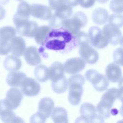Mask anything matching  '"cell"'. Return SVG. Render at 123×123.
<instances>
[{
    "mask_svg": "<svg viewBox=\"0 0 123 123\" xmlns=\"http://www.w3.org/2000/svg\"><path fill=\"white\" fill-rule=\"evenodd\" d=\"M43 46L46 48L66 53L77 47L75 37L63 27L51 29Z\"/></svg>",
    "mask_w": 123,
    "mask_h": 123,
    "instance_id": "1",
    "label": "cell"
},
{
    "mask_svg": "<svg viewBox=\"0 0 123 123\" xmlns=\"http://www.w3.org/2000/svg\"><path fill=\"white\" fill-rule=\"evenodd\" d=\"M122 88L112 87L108 89L102 95L100 101L97 106L96 110L98 114L105 118H109L115 100L117 99L122 100Z\"/></svg>",
    "mask_w": 123,
    "mask_h": 123,
    "instance_id": "2",
    "label": "cell"
},
{
    "mask_svg": "<svg viewBox=\"0 0 123 123\" xmlns=\"http://www.w3.org/2000/svg\"><path fill=\"white\" fill-rule=\"evenodd\" d=\"M67 81L69 85L68 101L72 105H77L80 102L83 94V86L85 83V77L80 74H74Z\"/></svg>",
    "mask_w": 123,
    "mask_h": 123,
    "instance_id": "3",
    "label": "cell"
},
{
    "mask_svg": "<svg viewBox=\"0 0 123 123\" xmlns=\"http://www.w3.org/2000/svg\"><path fill=\"white\" fill-rule=\"evenodd\" d=\"M87 22L86 15L82 12H77L72 17L64 20L62 22V26L74 36L80 31L81 28L86 25Z\"/></svg>",
    "mask_w": 123,
    "mask_h": 123,
    "instance_id": "4",
    "label": "cell"
},
{
    "mask_svg": "<svg viewBox=\"0 0 123 123\" xmlns=\"http://www.w3.org/2000/svg\"><path fill=\"white\" fill-rule=\"evenodd\" d=\"M55 11L49 21V25L54 28L62 26V22L71 17L73 13L72 8L65 4L61 5Z\"/></svg>",
    "mask_w": 123,
    "mask_h": 123,
    "instance_id": "5",
    "label": "cell"
},
{
    "mask_svg": "<svg viewBox=\"0 0 123 123\" xmlns=\"http://www.w3.org/2000/svg\"><path fill=\"white\" fill-rule=\"evenodd\" d=\"M85 77L98 91H104L109 86V81L106 76L94 69H89L85 73Z\"/></svg>",
    "mask_w": 123,
    "mask_h": 123,
    "instance_id": "6",
    "label": "cell"
},
{
    "mask_svg": "<svg viewBox=\"0 0 123 123\" xmlns=\"http://www.w3.org/2000/svg\"><path fill=\"white\" fill-rule=\"evenodd\" d=\"M13 22L16 27V33L28 37H34L38 27L35 21L29 19L20 20L13 18Z\"/></svg>",
    "mask_w": 123,
    "mask_h": 123,
    "instance_id": "7",
    "label": "cell"
},
{
    "mask_svg": "<svg viewBox=\"0 0 123 123\" xmlns=\"http://www.w3.org/2000/svg\"><path fill=\"white\" fill-rule=\"evenodd\" d=\"M89 41L91 45L94 47L102 49L106 47L108 41L102 33V30L98 26L91 27L88 31Z\"/></svg>",
    "mask_w": 123,
    "mask_h": 123,
    "instance_id": "8",
    "label": "cell"
},
{
    "mask_svg": "<svg viewBox=\"0 0 123 123\" xmlns=\"http://www.w3.org/2000/svg\"><path fill=\"white\" fill-rule=\"evenodd\" d=\"M102 32L110 44L116 45L122 43V34L119 28L108 23L104 26Z\"/></svg>",
    "mask_w": 123,
    "mask_h": 123,
    "instance_id": "9",
    "label": "cell"
},
{
    "mask_svg": "<svg viewBox=\"0 0 123 123\" xmlns=\"http://www.w3.org/2000/svg\"><path fill=\"white\" fill-rule=\"evenodd\" d=\"M20 86L22 93L28 97L37 96L39 93L41 89L39 83L34 79L30 77L25 78L22 82Z\"/></svg>",
    "mask_w": 123,
    "mask_h": 123,
    "instance_id": "10",
    "label": "cell"
},
{
    "mask_svg": "<svg viewBox=\"0 0 123 123\" xmlns=\"http://www.w3.org/2000/svg\"><path fill=\"white\" fill-rule=\"evenodd\" d=\"M79 47V55L85 62L92 64L98 62V54L89 43L83 44Z\"/></svg>",
    "mask_w": 123,
    "mask_h": 123,
    "instance_id": "11",
    "label": "cell"
},
{
    "mask_svg": "<svg viewBox=\"0 0 123 123\" xmlns=\"http://www.w3.org/2000/svg\"><path fill=\"white\" fill-rule=\"evenodd\" d=\"M63 65L64 71L66 73L74 74L85 68L86 62L81 58L74 57L67 60Z\"/></svg>",
    "mask_w": 123,
    "mask_h": 123,
    "instance_id": "12",
    "label": "cell"
},
{
    "mask_svg": "<svg viewBox=\"0 0 123 123\" xmlns=\"http://www.w3.org/2000/svg\"><path fill=\"white\" fill-rule=\"evenodd\" d=\"M23 98V93L19 88L12 87L7 92L5 100L9 107L12 110L19 106Z\"/></svg>",
    "mask_w": 123,
    "mask_h": 123,
    "instance_id": "13",
    "label": "cell"
},
{
    "mask_svg": "<svg viewBox=\"0 0 123 123\" xmlns=\"http://www.w3.org/2000/svg\"><path fill=\"white\" fill-rule=\"evenodd\" d=\"M31 13L34 17L46 20L52 15V12L49 7L40 4H33L30 5Z\"/></svg>",
    "mask_w": 123,
    "mask_h": 123,
    "instance_id": "14",
    "label": "cell"
},
{
    "mask_svg": "<svg viewBox=\"0 0 123 123\" xmlns=\"http://www.w3.org/2000/svg\"><path fill=\"white\" fill-rule=\"evenodd\" d=\"M106 77L109 81L112 83L122 81V70L119 65L112 62L108 65L105 70Z\"/></svg>",
    "mask_w": 123,
    "mask_h": 123,
    "instance_id": "15",
    "label": "cell"
},
{
    "mask_svg": "<svg viewBox=\"0 0 123 123\" xmlns=\"http://www.w3.org/2000/svg\"><path fill=\"white\" fill-rule=\"evenodd\" d=\"M11 52L12 55L17 57L23 56L26 49L25 42L23 38L15 36L10 41Z\"/></svg>",
    "mask_w": 123,
    "mask_h": 123,
    "instance_id": "16",
    "label": "cell"
},
{
    "mask_svg": "<svg viewBox=\"0 0 123 123\" xmlns=\"http://www.w3.org/2000/svg\"><path fill=\"white\" fill-rule=\"evenodd\" d=\"M26 62L31 66H35L41 62L42 59L37 47L29 46L26 48L24 54Z\"/></svg>",
    "mask_w": 123,
    "mask_h": 123,
    "instance_id": "17",
    "label": "cell"
},
{
    "mask_svg": "<svg viewBox=\"0 0 123 123\" xmlns=\"http://www.w3.org/2000/svg\"><path fill=\"white\" fill-rule=\"evenodd\" d=\"M54 108V102L50 98L45 97L41 98L38 106L37 112L46 119L49 118Z\"/></svg>",
    "mask_w": 123,
    "mask_h": 123,
    "instance_id": "18",
    "label": "cell"
},
{
    "mask_svg": "<svg viewBox=\"0 0 123 123\" xmlns=\"http://www.w3.org/2000/svg\"><path fill=\"white\" fill-rule=\"evenodd\" d=\"M48 69L49 78L52 83L56 82L65 76L63 65L60 62H53Z\"/></svg>",
    "mask_w": 123,
    "mask_h": 123,
    "instance_id": "19",
    "label": "cell"
},
{
    "mask_svg": "<svg viewBox=\"0 0 123 123\" xmlns=\"http://www.w3.org/2000/svg\"><path fill=\"white\" fill-rule=\"evenodd\" d=\"M16 116L15 113L7 105L5 99H0V118L4 123H11Z\"/></svg>",
    "mask_w": 123,
    "mask_h": 123,
    "instance_id": "20",
    "label": "cell"
},
{
    "mask_svg": "<svg viewBox=\"0 0 123 123\" xmlns=\"http://www.w3.org/2000/svg\"><path fill=\"white\" fill-rule=\"evenodd\" d=\"M26 77V74L22 72H11L6 77L7 84L13 87L20 86L23 80Z\"/></svg>",
    "mask_w": 123,
    "mask_h": 123,
    "instance_id": "21",
    "label": "cell"
},
{
    "mask_svg": "<svg viewBox=\"0 0 123 123\" xmlns=\"http://www.w3.org/2000/svg\"><path fill=\"white\" fill-rule=\"evenodd\" d=\"M30 13V5L26 1H22L19 3L13 18L21 20L29 19Z\"/></svg>",
    "mask_w": 123,
    "mask_h": 123,
    "instance_id": "22",
    "label": "cell"
},
{
    "mask_svg": "<svg viewBox=\"0 0 123 123\" xmlns=\"http://www.w3.org/2000/svg\"><path fill=\"white\" fill-rule=\"evenodd\" d=\"M4 68L8 71L15 72L18 71L22 66V62L17 57L12 55L7 56L3 62Z\"/></svg>",
    "mask_w": 123,
    "mask_h": 123,
    "instance_id": "23",
    "label": "cell"
},
{
    "mask_svg": "<svg viewBox=\"0 0 123 123\" xmlns=\"http://www.w3.org/2000/svg\"><path fill=\"white\" fill-rule=\"evenodd\" d=\"M108 18L109 13L107 10L103 8H97L92 12V19L97 25H104L108 21Z\"/></svg>",
    "mask_w": 123,
    "mask_h": 123,
    "instance_id": "24",
    "label": "cell"
},
{
    "mask_svg": "<svg viewBox=\"0 0 123 123\" xmlns=\"http://www.w3.org/2000/svg\"><path fill=\"white\" fill-rule=\"evenodd\" d=\"M51 118L54 123H68L67 111L61 107L54 108L51 113Z\"/></svg>",
    "mask_w": 123,
    "mask_h": 123,
    "instance_id": "25",
    "label": "cell"
},
{
    "mask_svg": "<svg viewBox=\"0 0 123 123\" xmlns=\"http://www.w3.org/2000/svg\"><path fill=\"white\" fill-rule=\"evenodd\" d=\"M51 29L50 26L48 25H42L38 27L34 37L36 42L43 46Z\"/></svg>",
    "mask_w": 123,
    "mask_h": 123,
    "instance_id": "26",
    "label": "cell"
},
{
    "mask_svg": "<svg viewBox=\"0 0 123 123\" xmlns=\"http://www.w3.org/2000/svg\"><path fill=\"white\" fill-rule=\"evenodd\" d=\"M16 34V29L12 26H5L0 28V43L9 42Z\"/></svg>",
    "mask_w": 123,
    "mask_h": 123,
    "instance_id": "27",
    "label": "cell"
},
{
    "mask_svg": "<svg viewBox=\"0 0 123 123\" xmlns=\"http://www.w3.org/2000/svg\"><path fill=\"white\" fill-rule=\"evenodd\" d=\"M34 75L37 80L40 82H45L49 79V69L44 64H39L35 68Z\"/></svg>",
    "mask_w": 123,
    "mask_h": 123,
    "instance_id": "28",
    "label": "cell"
},
{
    "mask_svg": "<svg viewBox=\"0 0 123 123\" xmlns=\"http://www.w3.org/2000/svg\"><path fill=\"white\" fill-rule=\"evenodd\" d=\"M96 111L97 110L96 107L90 103H84L80 106V114L88 119H89L91 116L96 114Z\"/></svg>",
    "mask_w": 123,
    "mask_h": 123,
    "instance_id": "29",
    "label": "cell"
},
{
    "mask_svg": "<svg viewBox=\"0 0 123 123\" xmlns=\"http://www.w3.org/2000/svg\"><path fill=\"white\" fill-rule=\"evenodd\" d=\"M52 90L57 93H62L64 92L68 87V81L65 76L62 79L51 83Z\"/></svg>",
    "mask_w": 123,
    "mask_h": 123,
    "instance_id": "30",
    "label": "cell"
},
{
    "mask_svg": "<svg viewBox=\"0 0 123 123\" xmlns=\"http://www.w3.org/2000/svg\"><path fill=\"white\" fill-rule=\"evenodd\" d=\"M109 24L119 28L123 25V16L121 13H113L109 16Z\"/></svg>",
    "mask_w": 123,
    "mask_h": 123,
    "instance_id": "31",
    "label": "cell"
},
{
    "mask_svg": "<svg viewBox=\"0 0 123 123\" xmlns=\"http://www.w3.org/2000/svg\"><path fill=\"white\" fill-rule=\"evenodd\" d=\"M74 37L77 47L89 43L88 35L85 32L80 31Z\"/></svg>",
    "mask_w": 123,
    "mask_h": 123,
    "instance_id": "32",
    "label": "cell"
},
{
    "mask_svg": "<svg viewBox=\"0 0 123 123\" xmlns=\"http://www.w3.org/2000/svg\"><path fill=\"white\" fill-rule=\"evenodd\" d=\"M110 9L115 13H122L123 12V0H111Z\"/></svg>",
    "mask_w": 123,
    "mask_h": 123,
    "instance_id": "33",
    "label": "cell"
},
{
    "mask_svg": "<svg viewBox=\"0 0 123 123\" xmlns=\"http://www.w3.org/2000/svg\"><path fill=\"white\" fill-rule=\"evenodd\" d=\"M122 52L123 49L122 48H118L114 51L113 53L114 62L118 65H120L121 66L123 65Z\"/></svg>",
    "mask_w": 123,
    "mask_h": 123,
    "instance_id": "34",
    "label": "cell"
},
{
    "mask_svg": "<svg viewBox=\"0 0 123 123\" xmlns=\"http://www.w3.org/2000/svg\"><path fill=\"white\" fill-rule=\"evenodd\" d=\"M10 52H11L10 41L0 43V55H7Z\"/></svg>",
    "mask_w": 123,
    "mask_h": 123,
    "instance_id": "35",
    "label": "cell"
},
{
    "mask_svg": "<svg viewBox=\"0 0 123 123\" xmlns=\"http://www.w3.org/2000/svg\"><path fill=\"white\" fill-rule=\"evenodd\" d=\"M46 118L41 115L38 112L33 114L30 118V123H45Z\"/></svg>",
    "mask_w": 123,
    "mask_h": 123,
    "instance_id": "36",
    "label": "cell"
},
{
    "mask_svg": "<svg viewBox=\"0 0 123 123\" xmlns=\"http://www.w3.org/2000/svg\"><path fill=\"white\" fill-rule=\"evenodd\" d=\"M64 4V0H49V4L51 10H55L61 5Z\"/></svg>",
    "mask_w": 123,
    "mask_h": 123,
    "instance_id": "37",
    "label": "cell"
},
{
    "mask_svg": "<svg viewBox=\"0 0 123 123\" xmlns=\"http://www.w3.org/2000/svg\"><path fill=\"white\" fill-rule=\"evenodd\" d=\"M96 0H78V4L84 8H89L93 6Z\"/></svg>",
    "mask_w": 123,
    "mask_h": 123,
    "instance_id": "38",
    "label": "cell"
},
{
    "mask_svg": "<svg viewBox=\"0 0 123 123\" xmlns=\"http://www.w3.org/2000/svg\"><path fill=\"white\" fill-rule=\"evenodd\" d=\"M89 119V123H105L103 117L97 113L91 116Z\"/></svg>",
    "mask_w": 123,
    "mask_h": 123,
    "instance_id": "39",
    "label": "cell"
},
{
    "mask_svg": "<svg viewBox=\"0 0 123 123\" xmlns=\"http://www.w3.org/2000/svg\"><path fill=\"white\" fill-rule=\"evenodd\" d=\"M74 123H89V121L87 118L84 116L81 115L75 119Z\"/></svg>",
    "mask_w": 123,
    "mask_h": 123,
    "instance_id": "40",
    "label": "cell"
},
{
    "mask_svg": "<svg viewBox=\"0 0 123 123\" xmlns=\"http://www.w3.org/2000/svg\"><path fill=\"white\" fill-rule=\"evenodd\" d=\"M64 4L71 7H75L78 4V0H64Z\"/></svg>",
    "mask_w": 123,
    "mask_h": 123,
    "instance_id": "41",
    "label": "cell"
},
{
    "mask_svg": "<svg viewBox=\"0 0 123 123\" xmlns=\"http://www.w3.org/2000/svg\"><path fill=\"white\" fill-rule=\"evenodd\" d=\"M6 11L3 6L0 5V20H2L5 16Z\"/></svg>",
    "mask_w": 123,
    "mask_h": 123,
    "instance_id": "42",
    "label": "cell"
},
{
    "mask_svg": "<svg viewBox=\"0 0 123 123\" xmlns=\"http://www.w3.org/2000/svg\"><path fill=\"white\" fill-rule=\"evenodd\" d=\"M11 123H25V122L22 118L19 116H15Z\"/></svg>",
    "mask_w": 123,
    "mask_h": 123,
    "instance_id": "43",
    "label": "cell"
},
{
    "mask_svg": "<svg viewBox=\"0 0 123 123\" xmlns=\"http://www.w3.org/2000/svg\"><path fill=\"white\" fill-rule=\"evenodd\" d=\"M10 0H0V5H5L7 4Z\"/></svg>",
    "mask_w": 123,
    "mask_h": 123,
    "instance_id": "44",
    "label": "cell"
},
{
    "mask_svg": "<svg viewBox=\"0 0 123 123\" xmlns=\"http://www.w3.org/2000/svg\"><path fill=\"white\" fill-rule=\"evenodd\" d=\"M98 2L100 3H105L108 2L109 0H96Z\"/></svg>",
    "mask_w": 123,
    "mask_h": 123,
    "instance_id": "45",
    "label": "cell"
},
{
    "mask_svg": "<svg viewBox=\"0 0 123 123\" xmlns=\"http://www.w3.org/2000/svg\"><path fill=\"white\" fill-rule=\"evenodd\" d=\"M116 123H123V120H121L118 121Z\"/></svg>",
    "mask_w": 123,
    "mask_h": 123,
    "instance_id": "46",
    "label": "cell"
},
{
    "mask_svg": "<svg viewBox=\"0 0 123 123\" xmlns=\"http://www.w3.org/2000/svg\"><path fill=\"white\" fill-rule=\"evenodd\" d=\"M18 0V1H22L23 0Z\"/></svg>",
    "mask_w": 123,
    "mask_h": 123,
    "instance_id": "47",
    "label": "cell"
}]
</instances>
